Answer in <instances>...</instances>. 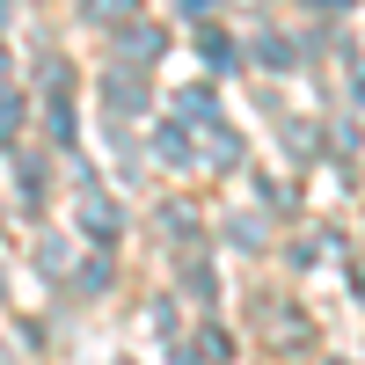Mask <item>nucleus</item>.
Instances as JSON below:
<instances>
[{
  "mask_svg": "<svg viewBox=\"0 0 365 365\" xmlns=\"http://www.w3.org/2000/svg\"><path fill=\"white\" fill-rule=\"evenodd\" d=\"M314 8H351V0H314Z\"/></svg>",
  "mask_w": 365,
  "mask_h": 365,
  "instance_id": "nucleus-7",
  "label": "nucleus"
},
{
  "mask_svg": "<svg viewBox=\"0 0 365 365\" xmlns=\"http://www.w3.org/2000/svg\"><path fill=\"white\" fill-rule=\"evenodd\" d=\"M81 220H88V234H96V241H110V234H117V205H110L103 190H88V197H81Z\"/></svg>",
  "mask_w": 365,
  "mask_h": 365,
  "instance_id": "nucleus-1",
  "label": "nucleus"
},
{
  "mask_svg": "<svg viewBox=\"0 0 365 365\" xmlns=\"http://www.w3.org/2000/svg\"><path fill=\"white\" fill-rule=\"evenodd\" d=\"M110 110H146V73H110Z\"/></svg>",
  "mask_w": 365,
  "mask_h": 365,
  "instance_id": "nucleus-2",
  "label": "nucleus"
},
{
  "mask_svg": "<svg viewBox=\"0 0 365 365\" xmlns=\"http://www.w3.org/2000/svg\"><path fill=\"white\" fill-rule=\"evenodd\" d=\"M22 132V96H0V146H15Z\"/></svg>",
  "mask_w": 365,
  "mask_h": 365,
  "instance_id": "nucleus-6",
  "label": "nucleus"
},
{
  "mask_svg": "<svg viewBox=\"0 0 365 365\" xmlns=\"http://www.w3.org/2000/svg\"><path fill=\"white\" fill-rule=\"evenodd\" d=\"M0 365H15V358H8V351H0Z\"/></svg>",
  "mask_w": 365,
  "mask_h": 365,
  "instance_id": "nucleus-8",
  "label": "nucleus"
},
{
  "mask_svg": "<svg viewBox=\"0 0 365 365\" xmlns=\"http://www.w3.org/2000/svg\"><path fill=\"white\" fill-rule=\"evenodd\" d=\"M117 44H125V51H139V58H161V29H125Z\"/></svg>",
  "mask_w": 365,
  "mask_h": 365,
  "instance_id": "nucleus-5",
  "label": "nucleus"
},
{
  "mask_svg": "<svg viewBox=\"0 0 365 365\" xmlns=\"http://www.w3.org/2000/svg\"><path fill=\"white\" fill-rule=\"evenodd\" d=\"M161 139V161H190L197 154V146H190V132H182V125H168V132H154Z\"/></svg>",
  "mask_w": 365,
  "mask_h": 365,
  "instance_id": "nucleus-3",
  "label": "nucleus"
},
{
  "mask_svg": "<svg viewBox=\"0 0 365 365\" xmlns=\"http://www.w3.org/2000/svg\"><path fill=\"white\" fill-rule=\"evenodd\" d=\"M139 15V0H88V22H125Z\"/></svg>",
  "mask_w": 365,
  "mask_h": 365,
  "instance_id": "nucleus-4",
  "label": "nucleus"
}]
</instances>
